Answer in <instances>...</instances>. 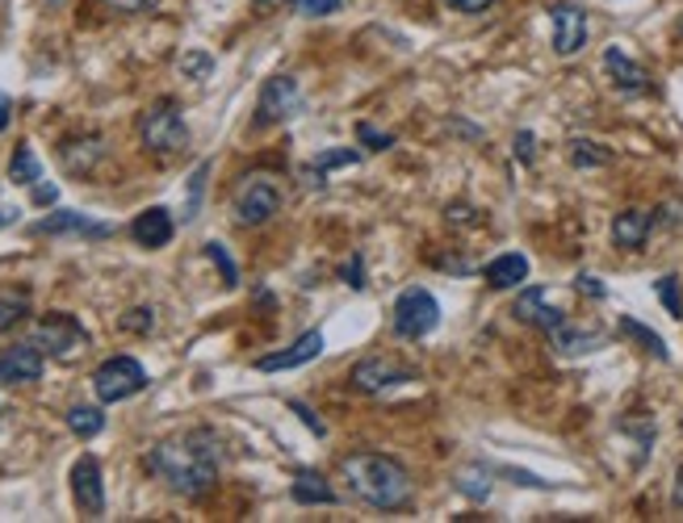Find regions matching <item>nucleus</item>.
<instances>
[{
  "instance_id": "nucleus-1",
  "label": "nucleus",
  "mask_w": 683,
  "mask_h": 523,
  "mask_svg": "<svg viewBox=\"0 0 683 523\" xmlns=\"http://www.w3.org/2000/svg\"><path fill=\"white\" fill-rule=\"evenodd\" d=\"M147 469H152L172 494H181V499H206L210 490H214V482H218V440L206 428L160 440L147 452Z\"/></svg>"
},
{
  "instance_id": "nucleus-2",
  "label": "nucleus",
  "mask_w": 683,
  "mask_h": 523,
  "mask_svg": "<svg viewBox=\"0 0 683 523\" xmlns=\"http://www.w3.org/2000/svg\"><path fill=\"white\" fill-rule=\"evenodd\" d=\"M340 478L374 511H402V506L411 503V494H416L411 473L399 461L381 457V452H348L340 461Z\"/></svg>"
},
{
  "instance_id": "nucleus-3",
  "label": "nucleus",
  "mask_w": 683,
  "mask_h": 523,
  "mask_svg": "<svg viewBox=\"0 0 683 523\" xmlns=\"http://www.w3.org/2000/svg\"><path fill=\"white\" fill-rule=\"evenodd\" d=\"M139 139H143V147L152 151V155H160V160L181 155V151L190 147V126H185L181 105H176L172 96H160L155 105H147L143 117H139Z\"/></svg>"
},
{
  "instance_id": "nucleus-4",
  "label": "nucleus",
  "mask_w": 683,
  "mask_h": 523,
  "mask_svg": "<svg viewBox=\"0 0 683 523\" xmlns=\"http://www.w3.org/2000/svg\"><path fill=\"white\" fill-rule=\"evenodd\" d=\"M390 327L399 339H428L440 327V301L424 285L402 289L395 298V310H390Z\"/></svg>"
},
{
  "instance_id": "nucleus-5",
  "label": "nucleus",
  "mask_w": 683,
  "mask_h": 523,
  "mask_svg": "<svg viewBox=\"0 0 683 523\" xmlns=\"http://www.w3.org/2000/svg\"><path fill=\"white\" fill-rule=\"evenodd\" d=\"M30 339H34L42 348V356H51V360H77V356L89 348V331H84L80 318L68 315V310L42 315L39 322H34Z\"/></svg>"
},
{
  "instance_id": "nucleus-6",
  "label": "nucleus",
  "mask_w": 683,
  "mask_h": 523,
  "mask_svg": "<svg viewBox=\"0 0 683 523\" xmlns=\"http://www.w3.org/2000/svg\"><path fill=\"white\" fill-rule=\"evenodd\" d=\"M93 390H96V398H101L105 407L126 402V398H134V393L147 390V369H143L134 356H110L105 365H96Z\"/></svg>"
},
{
  "instance_id": "nucleus-7",
  "label": "nucleus",
  "mask_w": 683,
  "mask_h": 523,
  "mask_svg": "<svg viewBox=\"0 0 683 523\" xmlns=\"http://www.w3.org/2000/svg\"><path fill=\"white\" fill-rule=\"evenodd\" d=\"M303 110V89L294 75H268L261 96H256V126H282Z\"/></svg>"
},
{
  "instance_id": "nucleus-8",
  "label": "nucleus",
  "mask_w": 683,
  "mask_h": 523,
  "mask_svg": "<svg viewBox=\"0 0 683 523\" xmlns=\"http://www.w3.org/2000/svg\"><path fill=\"white\" fill-rule=\"evenodd\" d=\"M277 214H282V188L268 176H247L244 185L235 188V218L244 226H265Z\"/></svg>"
},
{
  "instance_id": "nucleus-9",
  "label": "nucleus",
  "mask_w": 683,
  "mask_h": 523,
  "mask_svg": "<svg viewBox=\"0 0 683 523\" xmlns=\"http://www.w3.org/2000/svg\"><path fill=\"white\" fill-rule=\"evenodd\" d=\"M402 381H416L411 369H402L399 360H390V356H365L353 365V373H348V386L357 393H386L402 386Z\"/></svg>"
},
{
  "instance_id": "nucleus-10",
  "label": "nucleus",
  "mask_w": 683,
  "mask_h": 523,
  "mask_svg": "<svg viewBox=\"0 0 683 523\" xmlns=\"http://www.w3.org/2000/svg\"><path fill=\"white\" fill-rule=\"evenodd\" d=\"M30 235H51V239H110L114 226L93 223L80 209H55V214H47V218H39V223L30 226Z\"/></svg>"
},
{
  "instance_id": "nucleus-11",
  "label": "nucleus",
  "mask_w": 683,
  "mask_h": 523,
  "mask_svg": "<svg viewBox=\"0 0 683 523\" xmlns=\"http://www.w3.org/2000/svg\"><path fill=\"white\" fill-rule=\"evenodd\" d=\"M604 72H608V80H612V89H616L621 96L654 93V80H650V72H645L638 59L629 55L625 47H608L604 51Z\"/></svg>"
},
{
  "instance_id": "nucleus-12",
  "label": "nucleus",
  "mask_w": 683,
  "mask_h": 523,
  "mask_svg": "<svg viewBox=\"0 0 683 523\" xmlns=\"http://www.w3.org/2000/svg\"><path fill=\"white\" fill-rule=\"evenodd\" d=\"M550 21H553V51L562 59L579 55V51L588 47V13H583L579 4H570V0L553 4Z\"/></svg>"
},
{
  "instance_id": "nucleus-13",
  "label": "nucleus",
  "mask_w": 683,
  "mask_h": 523,
  "mask_svg": "<svg viewBox=\"0 0 683 523\" xmlns=\"http://www.w3.org/2000/svg\"><path fill=\"white\" fill-rule=\"evenodd\" d=\"M42 369H47V356H42L34 339L13 343V348L0 352V386H30V381L42 377Z\"/></svg>"
},
{
  "instance_id": "nucleus-14",
  "label": "nucleus",
  "mask_w": 683,
  "mask_h": 523,
  "mask_svg": "<svg viewBox=\"0 0 683 523\" xmlns=\"http://www.w3.org/2000/svg\"><path fill=\"white\" fill-rule=\"evenodd\" d=\"M72 499H77L80 515H89V520L105 515V482H101L96 457H80L72 465Z\"/></svg>"
},
{
  "instance_id": "nucleus-15",
  "label": "nucleus",
  "mask_w": 683,
  "mask_h": 523,
  "mask_svg": "<svg viewBox=\"0 0 683 523\" xmlns=\"http://www.w3.org/2000/svg\"><path fill=\"white\" fill-rule=\"evenodd\" d=\"M512 315L520 318V322H529V327H537V331H558L562 322H567V315L558 310V306H550V294H546V285H529L520 298H516Z\"/></svg>"
},
{
  "instance_id": "nucleus-16",
  "label": "nucleus",
  "mask_w": 683,
  "mask_h": 523,
  "mask_svg": "<svg viewBox=\"0 0 683 523\" xmlns=\"http://www.w3.org/2000/svg\"><path fill=\"white\" fill-rule=\"evenodd\" d=\"M327 343H323V331H303V336L294 339L285 352H268L256 360V369L261 373H285V369H303V365H310L315 356L323 352Z\"/></svg>"
},
{
  "instance_id": "nucleus-17",
  "label": "nucleus",
  "mask_w": 683,
  "mask_h": 523,
  "mask_svg": "<svg viewBox=\"0 0 683 523\" xmlns=\"http://www.w3.org/2000/svg\"><path fill=\"white\" fill-rule=\"evenodd\" d=\"M650 230H654V209L625 206L612 218V244L621 247V252H642Z\"/></svg>"
},
{
  "instance_id": "nucleus-18",
  "label": "nucleus",
  "mask_w": 683,
  "mask_h": 523,
  "mask_svg": "<svg viewBox=\"0 0 683 523\" xmlns=\"http://www.w3.org/2000/svg\"><path fill=\"white\" fill-rule=\"evenodd\" d=\"M172 235H176V223H172V214L164 206L143 209V214L131 223V239L139 247H147V252H155V247H169Z\"/></svg>"
},
{
  "instance_id": "nucleus-19",
  "label": "nucleus",
  "mask_w": 683,
  "mask_h": 523,
  "mask_svg": "<svg viewBox=\"0 0 683 523\" xmlns=\"http://www.w3.org/2000/svg\"><path fill=\"white\" fill-rule=\"evenodd\" d=\"M101 160H105V139H101V134L68 139V143L59 147V164H63V172H72V176H89Z\"/></svg>"
},
{
  "instance_id": "nucleus-20",
  "label": "nucleus",
  "mask_w": 683,
  "mask_h": 523,
  "mask_svg": "<svg viewBox=\"0 0 683 523\" xmlns=\"http://www.w3.org/2000/svg\"><path fill=\"white\" fill-rule=\"evenodd\" d=\"M353 164H361V151L357 147H332V151H319L310 164H303V181L310 188H323L327 185V172L336 168H353Z\"/></svg>"
},
{
  "instance_id": "nucleus-21",
  "label": "nucleus",
  "mask_w": 683,
  "mask_h": 523,
  "mask_svg": "<svg viewBox=\"0 0 683 523\" xmlns=\"http://www.w3.org/2000/svg\"><path fill=\"white\" fill-rule=\"evenodd\" d=\"M482 277H487L491 289H516V285L529 280V256H524V252H503V256H495V260L482 268Z\"/></svg>"
},
{
  "instance_id": "nucleus-22",
  "label": "nucleus",
  "mask_w": 683,
  "mask_h": 523,
  "mask_svg": "<svg viewBox=\"0 0 683 523\" xmlns=\"http://www.w3.org/2000/svg\"><path fill=\"white\" fill-rule=\"evenodd\" d=\"M289 499L298 506H336V490L327 486V478L315 469H298L289 482Z\"/></svg>"
},
{
  "instance_id": "nucleus-23",
  "label": "nucleus",
  "mask_w": 683,
  "mask_h": 523,
  "mask_svg": "<svg viewBox=\"0 0 683 523\" xmlns=\"http://www.w3.org/2000/svg\"><path fill=\"white\" fill-rule=\"evenodd\" d=\"M550 343L558 356H588L595 352V348H604V331H583V327H570V318L558 327V331H550Z\"/></svg>"
},
{
  "instance_id": "nucleus-24",
  "label": "nucleus",
  "mask_w": 683,
  "mask_h": 523,
  "mask_svg": "<svg viewBox=\"0 0 683 523\" xmlns=\"http://www.w3.org/2000/svg\"><path fill=\"white\" fill-rule=\"evenodd\" d=\"M491 465H466V469H457V478H453V486L470 499V503H487L491 499Z\"/></svg>"
},
{
  "instance_id": "nucleus-25",
  "label": "nucleus",
  "mask_w": 683,
  "mask_h": 523,
  "mask_svg": "<svg viewBox=\"0 0 683 523\" xmlns=\"http://www.w3.org/2000/svg\"><path fill=\"white\" fill-rule=\"evenodd\" d=\"M567 155H570V164H574L579 172L608 168V164H612V151H608L604 143H595V139H570Z\"/></svg>"
},
{
  "instance_id": "nucleus-26",
  "label": "nucleus",
  "mask_w": 683,
  "mask_h": 523,
  "mask_svg": "<svg viewBox=\"0 0 683 523\" xmlns=\"http://www.w3.org/2000/svg\"><path fill=\"white\" fill-rule=\"evenodd\" d=\"M9 181L21 185V188H30V185H39L42 181V164H39V155H34L30 143H18V147H13V160H9Z\"/></svg>"
},
{
  "instance_id": "nucleus-27",
  "label": "nucleus",
  "mask_w": 683,
  "mask_h": 523,
  "mask_svg": "<svg viewBox=\"0 0 683 523\" xmlns=\"http://www.w3.org/2000/svg\"><path fill=\"white\" fill-rule=\"evenodd\" d=\"M68 431H72L77 440H96V435L105 431L101 407H72V411H68Z\"/></svg>"
},
{
  "instance_id": "nucleus-28",
  "label": "nucleus",
  "mask_w": 683,
  "mask_h": 523,
  "mask_svg": "<svg viewBox=\"0 0 683 523\" xmlns=\"http://www.w3.org/2000/svg\"><path fill=\"white\" fill-rule=\"evenodd\" d=\"M621 336H629V339H638V343H642L645 352L654 356V360H671V352H666V343H663V336H659V331H650V327H645V322H638V318H621Z\"/></svg>"
},
{
  "instance_id": "nucleus-29",
  "label": "nucleus",
  "mask_w": 683,
  "mask_h": 523,
  "mask_svg": "<svg viewBox=\"0 0 683 523\" xmlns=\"http://www.w3.org/2000/svg\"><path fill=\"white\" fill-rule=\"evenodd\" d=\"M26 315H30V294L26 289H4L0 294V336L13 331Z\"/></svg>"
},
{
  "instance_id": "nucleus-30",
  "label": "nucleus",
  "mask_w": 683,
  "mask_h": 523,
  "mask_svg": "<svg viewBox=\"0 0 683 523\" xmlns=\"http://www.w3.org/2000/svg\"><path fill=\"white\" fill-rule=\"evenodd\" d=\"M654 294H659V301H663V310L671 318H683V285L675 273H666V277L654 280Z\"/></svg>"
},
{
  "instance_id": "nucleus-31",
  "label": "nucleus",
  "mask_w": 683,
  "mask_h": 523,
  "mask_svg": "<svg viewBox=\"0 0 683 523\" xmlns=\"http://www.w3.org/2000/svg\"><path fill=\"white\" fill-rule=\"evenodd\" d=\"M206 256L214 260V268L223 273V285H227V289H235V285H239V268H235V260L227 256V247L218 244V239H210V244H206Z\"/></svg>"
},
{
  "instance_id": "nucleus-32",
  "label": "nucleus",
  "mask_w": 683,
  "mask_h": 523,
  "mask_svg": "<svg viewBox=\"0 0 683 523\" xmlns=\"http://www.w3.org/2000/svg\"><path fill=\"white\" fill-rule=\"evenodd\" d=\"M206 176H210V160L197 164V172L190 176V202H185V218H197V209H202V193H206Z\"/></svg>"
},
{
  "instance_id": "nucleus-33",
  "label": "nucleus",
  "mask_w": 683,
  "mask_h": 523,
  "mask_svg": "<svg viewBox=\"0 0 683 523\" xmlns=\"http://www.w3.org/2000/svg\"><path fill=\"white\" fill-rule=\"evenodd\" d=\"M181 72L190 75V80H210L214 59H210L206 51H185V55H181Z\"/></svg>"
},
{
  "instance_id": "nucleus-34",
  "label": "nucleus",
  "mask_w": 683,
  "mask_h": 523,
  "mask_svg": "<svg viewBox=\"0 0 683 523\" xmlns=\"http://www.w3.org/2000/svg\"><path fill=\"white\" fill-rule=\"evenodd\" d=\"M303 18H332V13H340L344 0H289Z\"/></svg>"
},
{
  "instance_id": "nucleus-35",
  "label": "nucleus",
  "mask_w": 683,
  "mask_h": 523,
  "mask_svg": "<svg viewBox=\"0 0 683 523\" xmlns=\"http://www.w3.org/2000/svg\"><path fill=\"white\" fill-rule=\"evenodd\" d=\"M499 478H512L516 486H529V490H553V482H546V478H537V473H524V469H512V465H499L495 469Z\"/></svg>"
},
{
  "instance_id": "nucleus-36",
  "label": "nucleus",
  "mask_w": 683,
  "mask_h": 523,
  "mask_svg": "<svg viewBox=\"0 0 683 523\" xmlns=\"http://www.w3.org/2000/svg\"><path fill=\"white\" fill-rule=\"evenodd\" d=\"M152 327H155V315H152V310H143V306H139V310H126V315H122V331L147 336Z\"/></svg>"
},
{
  "instance_id": "nucleus-37",
  "label": "nucleus",
  "mask_w": 683,
  "mask_h": 523,
  "mask_svg": "<svg viewBox=\"0 0 683 523\" xmlns=\"http://www.w3.org/2000/svg\"><path fill=\"white\" fill-rule=\"evenodd\" d=\"M357 134H361V143L369 151H390V147H395V134L378 131V126H369V122H361V126H357Z\"/></svg>"
},
{
  "instance_id": "nucleus-38",
  "label": "nucleus",
  "mask_w": 683,
  "mask_h": 523,
  "mask_svg": "<svg viewBox=\"0 0 683 523\" xmlns=\"http://www.w3.org/2000/svg\"><path fill=\"white\" fill-rule=\"evenodd\" d=\"M574 289H579L583 298H591V301H604L608 298V285L600 277H591V273H579V277H574Z\"/></svg>"
},
{
  "instance_id": "nucleus-39",
  "label": "nucleus",
  "mask_w": 683,
  "mask_h": 523,
  "mask_svg": "<svg viewBox=\"0 0 683 523\" xmlns=\"http://www.w3.org/2000/svg\"><path fill=\"white\" fill-rule=\"evenodd\" d=\"M340 280L348 289H365V260L361 256H353V260L340 264Z\"/></svg>"
},
{
  "instance_id": "nucleus-40",
  "label": "nucleus",
  "mask_w": 683,
  "mask_h": 523,
  "mask_svg": "<svg viewBox=\"0 0 683 523\" xmlns=\"http://www.w3.org/2000/svg\"><path fill=\"white\" fill-rule=\"evenodd\" d=\"M516 160H520V164H532V160H537V134L532 131L516 134Z\"/></svg>"
},
{
  "instance_id": "nucleus-41",
  "label": "nucleus",
  "mask_w": 683,
  "mask_h": 523,
  "mask_svg": "<svg viewBox=\"0 0 683 523\" xmlns=\"http://www.w3.org/2000/svg\"><path fill=\"white\" fill-rule=\"evenodd\" d=\"M289 411L298 414V419H303L306 428L315 431V435H319V440H323V435H327V428H323L319 419H315V411H310V407H306V402H298V398H294V402H289Z\"/></svg>"
},
{
  "instance_id": "nucleus-42",
  "label": "nucleus",
  "mask_w": 683,
  "mask_h": 523,
  "mask_svg": "<svg viewBox=\"0 0 683 523\" xmlns=\"http://www.w3.org/2000/svg\"><path fill=\"white\" fill-rule=\"evenodd\" d=\"M453 13H466V18H475V13H487L495 0H445Z\"/></svg>"
},
{
  "instance_id": "nucleus-43",
  "label": "nucleus",
  "mask_w": 683,
  "mask_h": 523,
  "mask_svg": "<svg viewBox=\"0 0 683 523\" xmlns=\"http://www.w3.org/2000/svg\"><path fill=\"white\" fill-rule=\"evenodd\" d=\"M30 197H34V206H55V202H59V188L47 185V181H39V185H30Z\"/></svg>"
},
{
  "instance_id": "nucleus-44",
  "label": "nucleus",
  "mask_w": 683,
  "mask_h": 523,
  "mask_svg": "<svg viewBox=\"0 0 683 523\" xmlns=\"http://www.w3.org/2000/svg\"><path fill=\"white\" fill-rule=\"evenodd\" d=\"M445 218H449V223H478V209L466 206V202H453V206L445 209Z\"/></svg>"
},
{
  "instance_id": "nucleus-45",
  "label": "nucleus",
  "mask_w": 683,
  "mask_h": 523,
  "mask_svg": "<svg viewBox=\"0 0 683 523\" xmlns=\"http://www.w3.org/2000/svg\"><path fill=\"white\" fill-rule=\"evenodd\" d=\"M118 13H143V9H152L155 0H110Z\"/></svg>"
},
{
  "instance_id": "nucleus-46",
  "label": "nucleus",
  "mask_w": 683,
  "mask_h": 523,
  "mask_svg": "<svg viewBox=\"0 0 683 523\" xmlns=\"http://www.w3.org/2000/svg\"><path fill=\"white\" fill-rule=\"evenodd\" d=\"M671 506L683 511V465L675 469V482H671Z\"/></svg>"
},
{
  "instance_id": "nucleus-47",
  "label": "nucleus",
  "mask_w": 683,
  "mask_h": 523,
  "mask_svg": "<svg viewBox=\"0 0 683 523\" xmlns=\"http://www.w3.org/2000/svg\"><path fill=\"white\" fill-rule=\"evenodd\" d=\"M9 122H13V101L0 93V131H9Z\"/></svg>"
},
{
  "instance_id": "nucleus-48",
  "label": "nucleus",
  "mask_w": 683,
  "mask_h": 523,
  "mask_svg": "<svg viewBox=\"0 0 683 523\" xmlns=\"http://www.w3.org/2000/svg\"><path fill=\"white\" fill-rule=\"evenodd\" d=\"M9 223H18V209H4V206H0V230H4Z\"/></svg>"
},
{
  "instance_id": "nucleus-49",
  "label": "nucleus",
  "mask_w": 683,
  "mask_h": 523,
  "mask_svg": "<svg viewBox=\"0 0 683 523\" xmlns=\"http://www.w3.org/2000/svg\"><path fill=\"white\" fill-rule=\"evenodd\" d=\"M675 34H680V38H683V18H680V25H675Z\"/></svg>"
},
{
  "instance_id": "nucleus-50",
  "label": "nucleus",
  "mask_w": 683,
  "mask_h": 523,
  "mask_svg": "<svg viewBox=\"0 0 683 523\" xmlns=\"http://www.w3.org/2000/svg\"><path fill=\"white\" fill-rule=\"evenodd\" d=\"M261 4H273V0H261Z\"/></svg>"
}]
</instances>
